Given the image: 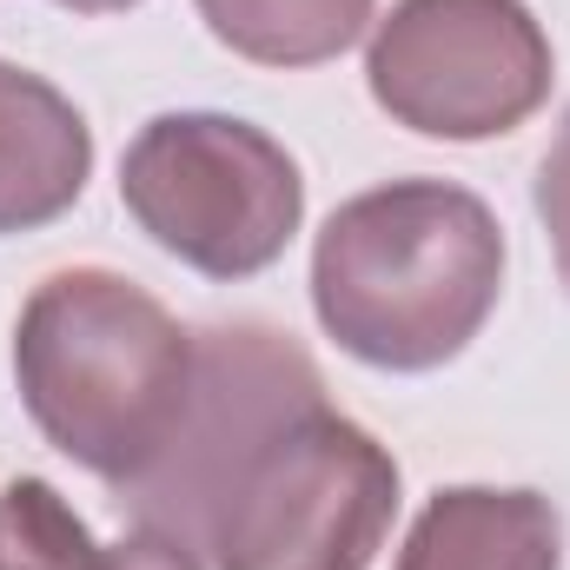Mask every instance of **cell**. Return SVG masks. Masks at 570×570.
<instances>
[{
    "label": "cell",
    "mask_w": 570,
    "mask_h": 570,
    "mask_svg": "<svg viewBox=\"0 0 570 570\" xmlns=\"http://www.w3.org/2000/svg\"><path fill=\"white\" fill-rule=\"evenodd\" d=\"M504 292V226L451 179H392L345 199L312 239V312L379 372L451 365Z\"/></svg>",
    "instance_id": "1"
},
{
    "label": "cell",
    "mask_w": 570,
    "mask_h": 570,
    "mask_svg": "<svg viewBox=\"0 0 570 570\" xmlns=\"http://www.w3.org/2000/svg\"><path fill=\"white\" fill-rule=\"evenodd\" d=\"M399 518V458L325 399L285 419L213 504V570H372Z\"/></svg>",
    "instance_id": "3"
},
{
    "label": "cell",
    "mask_w": 570,
    "mask_h": 570,
    "mask_svg": "<svg viewBox=\"0 0 570 570\" xmlns=\"http://www.w3.org/2000/svg\"><path fill=\"white\" fill-rule=\"evenodd\" d=\"M0 570H120V544H100L47 478H13L0 491Z\"/></svg>",
    "instance_id": "10"
},
{
    "label": "cell",
    "mask_w": 570,
    "mask_h": 570,
    "mask_svg": "<svg viewBox=\"0 0 570 570\" xmlns=\"http://www.w3.org/2000/svg\"><path fill=\"white\" fill-rule=\"evenodd\" d=\"M318 399H325V379L305 358V345H292V332H273V325H206V332H193L186 412L166 438V451L153 458V471L120 491V504L134 511L140 531H159V538H173L199 558L213 504L226 498L233 471L285 419H298Z\"/></svg>",
    "instance_id": "6"
},
{
    "label": "cell",
    "mask_w": 570,
    "mask_h": 570,
    "mask_svg": "<svg viewBox=\"0 0 570 570\" xmlns=\"http://www.w3.org/2000/svg\"><path fill=\"white\" fill-rule=\"evenodd\" d=\"M392 570H564V518L544 491H431Z\"/></svg>",
    "instance_id": "8"
},
{
    "label": "cell",
    "mask_w": 570,
    "mask_h": 570,
    "mask_svg": "<svg viewBox=\"0 0 570 570\" xmlns=\"http://www.w3.org/2000/svg\"><path fill=\"white\" fill-rule=\"evenodd\" d=\"M120 206L146 239L199 279H253L279 266L298 219V159L239 114H159L120 159Z\"/></svg>",
    "instance_id": "4"
},
{
    "label": "cell",
    "mask_w": 570,
    "mask_h": 570,
    "mask_svg": "<svg viewBox=\"0 0 570 570\" xmlns=\"http://www.w3.org/2000/svg\"><path fill=\"white\" fill-rule=\"evenodd\" d=\"M13 385L60 458L127 491L186 412L193 332L127 273L67 266L20 305Z\"/></svg>",
    "instance_id": "2"
},
{
    "label": "cell",
    "mask_w": 570,
    "mask_h": 570,
    "mask_svg": "<svg viewBox=\"0 0 570 570\" xmlns=\"http://www.w3.org/2000/svg\"><path fill=\"white\" fill-rule=\"evenodd\" d=\"M551 80V33L524 0H399L365 47L372 100L425 140L518 134Z\"/></svg>",
    "instance_id": "5"
},
{
    "label": "cell",
    "mask_w": 570,
    "mask_h": 570,
    "mask_svg": "<svg viewBox=\"0 0 570 570\" xmlns=\"http://www.w3.org/2000/svg\"><path fill=\"white\" fill-rule=\"evenodd\" d=\"M538 219L551 233L558 279L570 292V114H564V127H558V140H551V153H544V166H538Z\"/></svg>",
    "instance_id": "11"
},
{
    "label": "cell",
    "mask_w": 570,
    "mask_h": 570,
    "mask_svg": "<svg viewBox=\"0 0 570 570\" xmlns=\"http://www.w3.org/2000/svg\"><path fill=\"white\" fill-rule=\"evenodd\" d=\"M94 179V127L80 120V107L0 60V239L7 233H40L60 213L80 206Z\"/></svg>",
    "instance_id": "7"
},
{
    "label": "cell",
    "mask_w": 570,
    "mask_h": 570,
    "mask_svg": "<svg viewBox=\"0 0 570 570\" xmlns=\"http://www.w3.org/2000/svg\"><path fill=\"white\" fill-rule=\"evenodd\" d=\"M206 33L253 67H325L365 27L372 0H193Z\"/></svg>",
    "instance_id": "9"
},
{
    "label": "cell",
    "mask_w": 570,
    "mask_h": 570,
    "mask_svg": "<svg viewBox=\"0 0 570 570\" xmlns=\"http://www.w3.org/2000/svg\"><path fill=\"white\" fill-rule=\"evenodd\" d=\"M120 570H199V558H193L186 544H173V538L134 524V531L120 538Z\"/></svg>",
    "instance_id": "12"
},
{
    "label": "cell",
    "mask_w": 570,
    "mask_h": 570,
    "mask_svg": "<svg viewBox=\"0 0 570 570\" xmlns=\"http://www.w3.org/2000/svg\"><path fill=\"white\" fill-rule=\"evenodd\" d=\"M53 7H67V13H127L140 0H53Z\"/></svg>",
    "instance_id": "13"
}]
</instances>
